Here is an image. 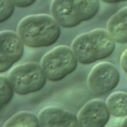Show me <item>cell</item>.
Instances as JSON below:
<instances>
[{"instance_id": "6da1fadb", "label": "cell", "mask_w": 127, "mask_h": 127, "mask_svg": "<svg viewBox=\"0 0 127 127\" xmlns=\"http://www.w3.org/2000/svg\"><path fill=\"white\" fill-rule=\"evenodd\" d=\"M17 33L23 43L32 48L53 45L60 36V25L46 14H33L24 17L19 22Z\"/></svg>"}, {"instance_id": "7a4b0ae2", "label": "cell", "mask_w": 127, "mask_h": 127, "mask_svg": "<svg viewBox=\"0 0 127 127\" xmlns=\"http://www.w3.org/2000/svg\"><path fill=\"white\" fill-rule=\"evenodd\" d=\"M71 49L79 63L89 65L111 56L115 50V41L107 30L97 28L77 36Z\"/></svg>"}, {"instance_id": "3957f363", "label": "cell", "mask_w": 127, "mask_h": 127, "mask_svg": "<svg viewBox=\"0 0 127 127\" xmlns=\"http://www.w3.org/2000/svg\"><path fill=\"white\" fill-rule=\"evenodd\" d=\"M78 60L72 49L59 45L44 55L41 60L42 68L47 80L58 82L73 73L77 68Z\"/></svg>"}, {"instance_id": "277c9868", "label": "cell", "mask_w": 127, "mask_h": 127, "mask_svg": "<svg viewBox=\"0 0 127 127\" xmlns=\"http://www.w3.org/2000/svg\"><path fill=\"white\" fill-rule=\"evenodd\" d=\"M14 92L20 95L37 92L43 89L47 77L41 65L25 63L14 67L7 77Z\"/></svg>"}, {"instance_id": "5b68a950", "label": "cell", "mask_w": 127, "mask_h": 127, "mask_svg": "<svg viewBox=\"0 0 127 127\" xmlns=\"http://www.w3.org/2000/svg\"><path fill=\"white\" fill-rule=\"evenodd\" d=\"M120 79L118 69L110 63L103 62L95 65L91 70L88 77V86L94 95H104L118 86Z\"/></svg>"}, {"instance_id": "8992f818", "label": "cell", "mask_w": 127, "mask_h": 127, "mask_svg": "<svg viewBox=\"0 0 127 127\" xmlns=\"http://www.w3.org/2000/svg\"><path fill=\"white\" fill-rule=\"evenodd\" d=\"M24 43L18 33L12 31L0 33V73L10 70L23 56Z\"/></svg>"}, {"instance_id": "52a82bcc", "label": "cell", "mask_w": 127, "mask_h": 127, "mask_svg": "<svg viewBox=\"0 0 127 127\" xmlns=\"http://www.w3.org/2000/svg\"><path fill=\"white\" fill-rule=\"evenodd\" d=\"M110 115L106 103L100 100H93L82 108L77 118L80 127H105Z\"/></svg>"}, {"instance_id": "ba28073f", "label": "cell", "mask_w": 127, "mask_h": 127, "mask_svg": "<svg viewBox=\"0 0 127 127\" xmlns=\"http://www.w3.org/2000/svg\"><path fill=\"white\" fill-rule=\"evenodd\" d=\"M40 127H80L78 118L71 112L57 107H47L39 115Z\"/></svg>"}, {"instance_id": "9c48e42d", "label": "cell", "mask_w": 127, "mask_h": 127, "mask_svg": "<svg viewBox=\"0 0 127 127\" xmlns=\"http://www.w3.org/2000/svg\"><path fill=\"white\" fill-rule=\"evenodd\" d=\"M52 17L65 28H71L79 25L81 22L72 0H52L51 3Z\"/></svg>"}, {"instance_id": "30bf717a", "label": "cell", "mask_w": 127, "mask_h": 127, "mask_svg": "<svg viewBox=\"0 0 127 127\" xmlns=\"http://www.w3.org/2000/svg\"><path fill=\"white\" fill-rule=\"evenodd\" d=\"M106 28L115 42L127 43V7L121 8L111 16Z\"/></svg>"}, {"instance_id": "8fae6325", "label": "cell", "mask_w": 127, "mask_h": 127, "mask_svg": "<svg viewBox=\"0 0 127 127\" xmlns=\"http://www.w3.org/2000/svg\"><path fill=\"white\" fill-rule=\"evenodd\" d=\"M106 105L112 115L115 118L127 116V93L117 92L112 93L106 100Z\"/></svg>"}, {"instance_id": "7c38bea8", "label": "cell", "mask_w": 127, "mask_h": 127, "mask_svg": "<svg viewBox=\"0 0 127 127\" xmlns=\"http://www.w3.org/2000/svg\"><path fill=\"white\" fill-rule=\"evenodd\" d=\"M72 2L82 22L94 18L100 7L99 0H72Z\"/></svg>"}, {"instance_id": "4fadbf2b", "label": "cell", "mask_w": 127, "mask_h": 127, "mask_svg": "<svg viewBox=\"0 0 127 127\" xmlns=\"http://www.w3.org/2000/svg\"><path fill=\"white\" fill-rule=\"evenodd\" d=\"M4 127H40L39 118L29 112H20L8 120Z\"/></svg>"}, {"instance_id": "5bb4252c", "label": "cell", "mask_w": 127, "mask_h": 127, "mask_svg": "<svg viewBox=\"0 0 127 127\" xmlns=\"http://www.w3.org/2000/svg\"><path fill=\"white\" fill-rule=\"evenodd\" d=\"M0 90L1 106L3 108L10 102L13 99V93L15 92L7 77L4 76L0 77Z\"/></svg>"}, {"instance_id": "9a60e30c", "label": "cell", "mask_w": 127, "mask_h": 127, "mask_svg": "<svg viewBox=\"0 0 127 127\" xmlns=\"http://www.w3.org/2000/svg\"><path fill=\"white\" fill-rule=\"evenodd\" d=\"M15 4L12 0H0V22L7 20L14 12Z\"/></svg>"}, {"instance_id": "2e32d148", "label": "cell", "mask_w": 127, "mask_h": 127, "mask_svg": "<svg viewBox=\"0 0 127 127\" xmlns=\"http://www.w3.org/2000/svg\"><path fill=\"white\" fill-rule=\"evenodd\" d=\"M15 5L18 7L25 8L31 7L32 4L35 3L36 0H12Z\"/></svg>"}, {"instance_id": "e0dca14e", "label": "cell", "mask_w": 127, "mask_h": 127, "mask_svg": "<svg viewBox=\"0 0 127 127\" xmlns=\"http://www.w3.org/2000/svg\"><path fill=\"white\" fill-rule=\"evenodd\" d=\"M120 63H121V66L122 69L126 74H127V48L123 51L121 56Z\"/></svg>"}, {"instance_id": "ac0fdd59", "label": "cell", "mask_w": 127, "mask_h": 127, "mask_svg": "<svg viewBox=\"0 0 127 127\" xmlns=\"http://www.w3.org/2000/svg\"><path fill=\"white\" fill-rule=\"evenodd\" d=\"M103 1L106 3H109V4H114V3H118V2H122V1H126L127 0H102Z\"/></svg>"}, {"instance_id": "d6986e66", "label": "cell", "mask_w": 127, "mask_h": 127, "mask_svg": "<svg viewBox=\"0 0 127 127\" xmlns=\"http://www.w3.org/2000/svg\"><path fill=\"white\" fill-rule=\"evenodd\" d=\"M121 127H127V118L125 119V121H124V123L122 124Z\"/></svg>"}]
</instances>
